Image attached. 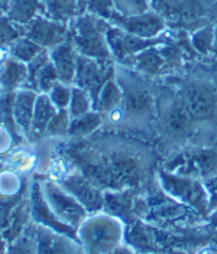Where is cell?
Wrapping results in <instances>:
<instances>
[{"label": "cell", "mask_w": 217, "mask_h": 254, "mask_svg": "<svg viewBox=\"0 0 217 254\" xmlns=\"http://www.w3.org/2000/svg\"><path fill=\"white\" fill-rule=\"evenodd\" d=\"M116 75V65L113 60H97L89 57H78L77 74L73 85H78L89 91L94 100V107L97 97L108 79Z\"/></svg>", "instance_id": "cell-5"}, {"label": "cell", "mask_w": 217, "mask_h": 254, "mask_svg": "<svg viewBox=\"0 0 217 254\" xmlns=\"http://www.w3.org/2000/svg\"><path fill=\"white\" fill-rule=\"evenodd\" d=\"M39 150H41V147L38 143H20L6 158L4 163L20 175L33 178L42 162V155Z\"/></svg>", "instance_id": "cell-13"}, {"label": "cell", "mask_w": 217, "mask_h": 254, "mask_svg": "<svg viewBox=\"0 0 217 254\" xmlns=\"http://www.w3.org/2000/svg\"><path fill=\"white\" fill-rule=\"evenodd\" d=\"M49 100L58 110H67L70 100H71V85L58 82L49 93H48Z\"/></svg>", "instance_id": "cell-28"}, {"label": "cell", "mask_w": 217, "mask_h": 254, "mask_svg": "<svg viewBox=\"0 0 217 254\" xmlns=\"http://www.w3.org/2000/svg\"><path fill=\"white\" fill-rule=\"evenodd\" d=\"M171 171L184 176L212 178L217 174V147H194L183 150L171 160Z\"/></svg>", "instance_id": "cell-7"}, {"label": "cell", "mask_w": 217, "mask_h": 254, "mask_svg": "<svg viewBox=\"0 0 217 254\" xmlns=\"http://www.w3.org/2000/svg\"><path fill=\"white\" fill-rule=\"evenodd\" d=\"M78 57L80 54L70 41L49 51L51 63L55 65L60 81L64 84H68V85L74 84L76 74H77Z\"/></svg>", "instance_id": "cell-14"}, {"label": "cell", "mask_w": 217, "mask_h": 254, "mask_svg": "<svg viewBox=\"0 0 217 254\" xmlns=\"http://www.w3.org/2000/svg\"><path fill=\"white\" fill-rule=\"evenodd\" d=\"M120 237V222L102 212L89 214L77 228V240L84 254H110L117 249Z\"/></svg>", "instance_id": "cell-1"}, {"label": "cell", "mask_w": 217, "mask_h": 254, "mask_svg": "<svg viewBox=\"0 0 217 254\" xmlns=\"http://www.w3.org/2000/svg\"><path fill=\"white\" fill-rule=\"evenodd\" d=\"M196 123H207L217 116V91L207 82L188 81L180 93Z\"/></svg>", "instance_id": "cell-6"}, {"label": "cell", "mask_w": 217, "mask_h": 254, "mask_svg": "<svg viewBox=\"0 0 217 254\" xmlns=\"http://www.w3.org/2000/svg\"><path fill=\"white\" fill-rule=\"evenodd\" d=\"M28 142L19 128L0 117V162H4L17 144Z\"/></svg>", "instance_id": "cell-21"}, {"label": "cell", "mask_w": 217, "mask_h": 254, "mask_svg": "<svg viewBox=\"0 0 217 254\" xmlns=\"http://www.w3.org/2000/svg\"><path fill=\"white\" fill-rule=\"evenodd\" d=\"M23 35L39 47L51 51L68 41V28L61 22L38 16L23 29Z\"/></svg>", "instance_id": "cell-10"}, {"label": "cell", "mask_w": 217, "mask_h": 254, "mask_svg": "<svg viewBox=\"0 0 217 254\" xmlns=\"http://www.w3.org/2000/svg\"><path fill=\"white\" fill-rule=\"evenodd\" d=\"M38 94L39 93L29 90V88H22L15 93L13 119H15V123L19 131L28 142H29V136H31L32 119H33V111H35Z\"/></svg>", "instance_id": "cell-15"}, {"label": "cell", "mask_w": 217, "mask_h": 254, "mask_svg": "<svg viewBox=\"0 0 217 254\" xmlns=\"http://www.w3.org/2000/svg\"><path fill=\"white\" fill-rule=\"evenodd\" d=\"M31 225L25 230V233H22L15 241H12L9 244V249H7L6 254H38Z\"/></svg>", "instance_id": "cell-27"}, {"label": "cell", "mask_w": 217, "mask_h": 254, "mask_svg": "<svg viewBox=\"0 0 217 254\" xmlns=\"http://www.w3.org/2000/svg\"><path fill=\"white\" fill-rule=\"evenodd\" d=\"M47 49L39 47L38 44H35L29 38H26L25 35L20 36L16 42L10 45V52H12V58H15L17 61L23 64H29L33 61L41 52H44Z\"/></svg>", "instance_id": "cell-23"}, {"label": "cell", "mask_w": 217, "mask_h": 254, "mask_svg": "<svg viewBox=\"0 0 217 254\" xmlns=\"http://www.w3.org/2000/svg\"><path fill=\"white\" fill-rule=\"evenodd\" d=\"M116 79L122 87V109L126 114L127 122L146 120L148 116H152L155 109V97L146 84H142L135 79L133 69H116Z\"/></svg>", "instance_id": "cell-2"}, {"label": "cell", "mask_w": 217, "mask_h": 254, "mask_svg": "<svg viewBox=\"0 0 217 254\" xmlns=\"http://www.w3.org/2000/svg\"><path fill=\"white\" fill-rule=\"evenodd\" d=\"M20 36H23V28L6 15H0V47H10Z\"/></svg>", "instance_id": "cell-26"}, {"label": "cell", "mask_w": 217, "mask_h": 254, "mask_svg": "<svg viewBox=\"0 0 217 254\" xmlns=\"http://www.w3.org/2000/svg\"><path fill=\"white\" fill-rule=\"evenodd\" d=\"M7 249H9V241L6 240V237L3 236V233L0 231V254L7 253Z\"/></svg>", "instance_id": "cell-31"}, {"label": "cell", "mask_w": 217, "mask_h": 254, "mask_svg": "<svg viewBox=\"0 0 217 254\" xmlns=\"http://www.w3.org/2000/svg\"><path fill=\"white\" fill-rule=\"evenodd\" d=\"M103 116L97 110L90 111L77 119H71L67 140H86L103 127Z\"/></svg>", "instance_id": "cell-17"}, {"label": "cell", "mask_w": 217, "mask_h": 254, "mask_svg": "<svg viewBox=\"0 0 217 254\" xmlns=\"http://www.w3.org/2000/svg\"><path fill=\"white\" fill-rule=\"evenodd\" d=\"M61 185L87 209L89 214L99 212L103 208L105 193L78 169L68 175L62 181Z\"/></svg>", "instance_id": "cell-9"}, {"label": "cell", "mask_w": 217, "mask_h": 254, "mask_svg": "<svg viewBox=\"0 0 217 254\" xmlns=\"http://www.w3.org/2000/svg\"><path fill=\"white\" fill-rule=\"evenodd\" d=\"M38 179V178H36ZM42 196L54 215L68 227L77 230L80 224L89 217V212L77 199L58 182L38 179Z\"/></svg>", "instance_id": "cell-4"}, {"label": "cell", "mask_w": 217, "mask_h": 254, "mask_svg": "<svg viewBox=\"0 0 217 254\" xmlns=\"http://www.w3.org/2000/svg\"><path fill=\"white\" fill-rule=\"evenodd\" d=\"M44 12L42 0H10L6 16L23 29Z\"/></svg>", "instance_id": "cell-18"}, {"label": "cell", "mask_w": 217, "mask_h": 254, "mask_svg": "<svg viewBox=\"0 0 217 254\" xmlns=\"http://www.w3.org/2000/svg\"><path fill=\"white\" fill-rule=\"evenodd\" d=\"M122 97H123V91L120 84L117 82L116 75L111 79H108L106 82V85L102 88L100 94L97 97L96 101V110L102 114H105L106 111L111 110L114 107H117L122 103Z\"/></svg>", "instance_id": "cell-20"}, {"label": "cell", "mask_w": 217, "mask_h": 254, "mask_svg": "<svg viewBox=\"0 0 217 254\" xmlns=\"http://www.w3.org/2000/svg\"><path fill=\"white\" fill-rule=\"evenodd\" d=\"M32 179L0 162V204H17L31 190Z\"/></svg>", "instance_id": "cell-12"}, {"label": "cell", "mask_w": 217, "mask_h": 254, "mask_svg": "<svg viewBox=\"0 0 217 254\" xmlns=\"http://www.w3.org/2000/svg\"><path fill=\"white\" fill-rule=\"evenodd\" d=\"M159 119L164 131L172 139H187L193 134L196 120L180 95L161 107Z\"/></svg>", "instance_id": "cell-8"}, {"label": "cell", "mask_w": 217, "mask_h": 254, "mask_svg": "<svg viewBox=\"0 0 217 254\" xmlns=\"http://www.w3.org/2000/svg\"><path fill=\"white\" fill-rule=\"evenodd\" d=\"M68 41L83 57L113 60L108 44V35L102 25L90 16H81L68 29Z\"/></svg>", "instance_id": "cell-3"}, {"label": "cell", "mask_w": 217, "mask_h": 254, "mask_svg": "<svg viewBox=\"0 0 217 254\" xmlns=\"http://www.w3.org/2000/svg\"><path fill=\"white\" fill-rule=\"evenodd\" d=\"M68 113L71 119H77L80 116H84L94 109V100L89 91L78 85H71V100L68 104Z\"/></svg>", "instance_id": "cell-22"}, {"label": "cell", "mask_w": 217, "mask_h": 254, "mask_svg": "<svg viewBox=\"0 0 217 254\" xmlns=\"http://www.w3.org/2000/svg\"><path fill=\"white\" fill-rule=\"evenodd\" d=\"M194 254H217V243L215 241L206 243L200 249H197V252Z\"/></svg>", "instance_id": "cell-30"}, {"label": "cell", "mask_w": 217, "mask_h": 254, "mask_svg": "<svg viewBox=\"0 0 217 254\" xmlns=\"http://www.w3.org/2000/svg\"><path fill=\"white\" fill-rule=\"evenodd\" d=\"M12 58V52H10V47H0V75L4 71L7 63Z\"/></svg>", "instance_id": "cell-29"}, {"label": "cell", "mask_w": 217, "mask_h": 254, "mask_svg": "<svg viewBox=\"0 0 217 254\" xmlns=\"http://www.w3.org/2000/svg\"><path fill=\"white\" fill-rule=\"evenodd\" d=\"M58 82H61V81L58 77L57 68L54 64L51 63V58H49V61L41 68L39 74L36 75L32 90L39 93V94H48Z\"/></svg>", "instance_id": "cell-25"}, {"label": "cell", "mask_w": 217, "mask_h": 254, "mask_svg": "<svg viewBox=\"0 0 217 254\" xmlns=\"http://www.w3.org/2000/svg\"><path fill=\"white\" fill-rule=\"evenodd\" d=\"M28 82V65L15 58H10L4 71L0 75V87L3 93H16L26 87Z\"/></svg>", "instance_id": "cell-19"}, {"label": "cell", "mask_w": 217, "mask_h": 254, "mask_svg": "<svg viewBox=\"0 0 217 254\" xmlns=\"http://www.w3.org/2000/svg\"><path fill=\"white\" fill-rule=\"evenodd\" d=\"M70 123H71V117H70L68 110L57 111V114L54 116V119L51 120V123L48 126L47 134H45V139L44 140H54V142L65 140L67 136H68Z\"/></svg>", "instance_id": "cell-24"}, {"label": "cell", "mask_w": 217, "mask_h": 254, "mask_svg": "<svg viewBox=\"0 0 217 254\" xmlns=\"http://www.w3.org/2000/svg\"><path fill=\"white\" fill-rule=\"evenodd\" d=\"M31 227L38 254H78L81 250V246L76 238L68 237L35 222H32Z\"/></svg>", "instance_id": "cell-11"}, {"label": "cell", "mask_w": 217, "mask_h": 254, "mask_svg": "<svg viewBox=\"0 0 217 254\" xmlns=\"http://www.w3.org/2000/svg\"><path fill=\"white\" fill-rule=\"evenodd\" d=\"M9 4H10V0H0V15H6Z\"/></svg>", "instance_id": "cell-32"}, {"label": "cell", "mask_w": 217, "mask_h": 254, "mask_svg": "<svg viewBox=\"0 0 217 254\" xmlns=\"http://www.w3.org/2000/svg\"><path fill=\"white\" fill-rule=\"evenodd\" d=\"M1 95H3V88L0 87V97H1Z\"/></svg>", "instance_id": "cell-33"}, {"label": "cell", "mask_w": 217, "mask_h": 254, "mask_svg": "<svg viewBox=\"0 0 217 254\" xmlns=\"http://www.w3.org/2000/svg\"><path fill=\"white\" fill-rule=\"evenodd\" d=\"M58 109L52 104L48 94H38L35 111H33V119H32L31 136L29 142L41 143L45 139L48 126L54 116L57 114Z\"/></svg>", "instance_id": "cell-16"}]
</instances>
